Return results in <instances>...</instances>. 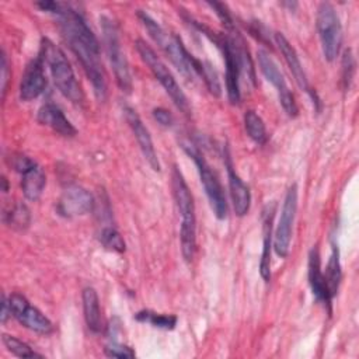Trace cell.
Listing matches in <instances>:
<instances>
[{"label": "cell", "mask_w": 359, "mask_h": 359, "mask_svg": "<svg viewBox=\"0 0 359 359\" xmlns=\"http://www.w3.org/2000/svg\"><path fill=\"white\" fill-rule=\"evenodd\" d=\"M324 276H325V280H327L330 294H331V297H334L338 293L341 278H342L341 264H339V251H338V247L335 244H332V252H331L328 264L325 266Z\"/></svg>", "instance_id": "7402d4cb"}, {"label": "cell", "mask_w": 359, "mask_h": 359, "mask_svg": "<svg viewBox=\"0 0 359 359\" xmlns=\"http://www.w3.org/2000/svg\"><path fill=\"white\" fill-rule=\"evenodd\" d=\"M13 314H11V309H10V303H8V300L3 296V307H1V323L3 324H6L7 323V320H8V317H11Z\"/></svg>", "instance_id": "d6a6232c"}, {"label": "cell", "mask_w": 359, "mask_h": 359, "mask_svg": "<svg viewBox=\"0 0 359 359\" xmlns=\"http://www.w3.org/2000/svg\"><path fill=\"white\" fill-rule=\"evenodd\" d=\"M316 25L325 60L337 59L342 45V25L332 4L324 1L318 4Z\"/></svg>", "instance_id": "ba28073f"}, {"label": "cell", "mask_w": 359, "mask_h": 359, "mask_svg": "<svg viewBox=\"0 0 359 359\" xmlns=\"http://www.w3.org/2000/svg\"><path fill=\"white\" fill-rule=\"evenodd\" d=\"M36 6L42 11L55 14L65 41L70 50L81 63L88 80L91 81L95 97L100 101L107 98V79L100 57V42L87 25L84 17L72 6L60 1H39Z\"/></svg>", "instance_id": "6da1fadb"}, {"label": "cell", "mask_w": 359, "mask_h": 359, "mask_svg": "<svg viewBox=\"0 0 359 359\" xmlns=\"http://www.w3.org/2000/svg\"><path fill=\"white\" fill-rule=\"evenodd\" d=\"M182 149L185 153L195 161L199 172L201 182L203 185L205 194L208 196L209 205L217 219H226L227 217V199L223 191V187L216 175V172L212 170V167L208 164L206 158L203 157L202 151L189 140H184Z\"/></svg>", "instance_id": "5b68a950"}, {"label": "cell", "mask_w": 359, "mask_h": 359, "mask_svg": "<svg viewBox=\"0 0 359 359\" xmlns=\"http://www.w3.org/2000/svg\"><path fill=\"white\" fill-rule=\"evenodd\" d=\"M275 42L280 50V53L283 55L285 57V62L287 63L289 69H290V73L293 74L297 86L304 90L313 100V104H318V98L316 95V91L310 87L309 84V80H307V76H306V72L302 66V62L299 59V55L297 52L294 50V48L290 45V42L286 39V36L282 34V32H276L275 34Z\"/></svg>", "instance_id": "5bb4252c"}, {"label": "cell", "mask_w": 359, "mask_h": 359, "mask_svg": "<svg viewBox=\"0 0 359 359\" xmlns=\"http://www.w3.org/2000/svg\"><path fill=\"white\" fill-rule=\"evenodd\" d=\"M95 201L93 195L79 187V185H72L63 191L57 201V213L63 217H77L83 216L94 209Z\"/></svg>", "instance_id": "7c38bea8"}, {"label": "cell", "mask_w": 359, "mask_h": 359, "mask_svg": "<svg viewBox=\"0 0 359 359\" xmlns=\"http://www.w3.org/2000/svg\"><path fill=\"white\" fill-rule=\"evenodd\" d=\"M43 63L49 67L52 79L57 90L73 104L80 105L84 101L83 90L76 80L74 72L65 55V52L56 46L50 39L42 38L41 53Z\"/></svg>", "instance_id": "3957f363"}, {"label": "cell", "mask_w": 359, "mask_h": 359, "mask_svg": "<svg viewBox=\"0 0 359 359\" xmlns=\"http://www.w3.org/2000/svg\"><path fill=\"white\" fill-rule=\"evenodd\" d=\"M100 241L107 250H111L115 252L125 251V241L122 236L118 233V230H115L114 227H104L100 233Z\"/></svg>", "instance_id": "4316f807"}, {"label": "cell", "mask_w": 359, "mask_h": 359, "mask_svg": "<svg viewBox=\"0 0 359 359\" xmlns=\"http://www.w3.org/2000/svg\"><path fill=\"white\" fill-rule=\"evenodd\" d=\"M275 215V203L266 205L262 213L264 222V243H262V254L259 261V273L265 282L271 279V248H272V222Z\"/></svg>", "instance_id": "ffe728a7"}, {"label": "cell", "mask_w": 359, "mask_h": 359, "mask_svg": "<svg viewBox=\"0 0 359 359\" xmlns=\"http://www.w3.org/2000/svg\"><path fill=\"white\" fill-rule=\"evenodd\" d=\"M244 128L247 130V135L257 143V144H264L268 139L266 135V128L262 121V118L254 111L248 109L244 114Z\"/></svg>", "instance_id": "603a6c76"}, {"label": "cell", "mask_w": 359, "mask_h": 359, "mask_svg": "<svg viewBox=\"0 0 359 359\" xmlns=\"http://www.w3.org/2000/svg\"><path fill=\"white\" fill-rule=\"evenodd\" d=\"M100 22L102 29V41H104L105 52L111 63V67L114 70L115 81L121 88V91L129 94L132 91V74L129 70L125 52L122 50L119 28L115 24V21L104 15L100 18Z\"/></svg>", "instance_id": "52a82bcc"}, {"label": "cell", "mask_w": 359, "mask_h": 359, "mask_svg": "<svg viewBox=\"0 0 359 359\" xmlns=\"http://www.w3.org/2000/svg\"><path fill=\"white\" fill-rule=\"evenodd\" d=\"M46 87V77L43 72V60L41 56L32 59L21 77L20 98L22 101H31L39 97Z\"/></svg>", "instance_id": "9a60e30c"}, {"label": "cell", "mask_w": 359, "mask_h": 359, "mask_svg": "<svg viewBox=\"0 0 359 359\" xmlns=\"http://www.w3.org/2000/svg\"><path fill=\"white\" fill-rule=\"evenodd\" d=\"M1 341L4 344V346L7 348L8 352H11L14 356L18 358H35V356H41L39 353H36L28 344H25L24 341L8 335V334H3Z\"/></svg>", "instance_id": "484cf974"}, {"label": "cell", "mask_w": 359, "mask_h": 359, "mask_svg": "<svg viewBox=\"0 0 359 359\" xmlns=\"http://www.w3.org/2000/svg\"><path fill=\"white\" fill-rule=\"evenodd\" d=\"M355 57L351 49H346L344 52L342 56V84L345 90H349L352 80H353V74H355Z\"/></svg>", "instance_id": "f1b7e54d"}, {"label": "cell", "mask_w": 359, "mask_h": 359, "mask_svg": "<svg viewBox=\"0 0 359 359\" xmlns=\"http://www.w3.org/2000/svg\"><path fill=\"white\" fill-rule=\"evenodd\" d=\"M1 79H0V81H1V97L4 98V95H6V87H7V80H8V63H7V57H6V53L3 52L1 53Z\"/></svg>", "instance_id": "1f68e13d"}, {"label": "cell", "mask_w": 359, "mask_h": 359, "mask_svg": "<svg viewBox=\"0 0 359 359\" xmlns=\"http://www.w3.org/2000/svg\"><path fill=\"white\" fill-rule=\"evenodd\" d=\"M105 355L111 356V358H119V359H130L135 358V351H132L129 346L126 345H121V344H111L105 348Z\"/></svg>", "instance_id": "f546056e"}, {"label": "cell", "mask_w": 359, "mask_h": 359, "mask_svg": "<svg viewBox=\"0 0 359 359\" xmlns=\"http://www.w3.org/2000/svg\"><path fill=\"white\" fill-rule=\"evenodd\" d=\"M36 119H38V122L41 125H45V126L50 128L52 130H55L60 136L73 137L77 133V129L65 116L63 111L57 105H55L52 102H46L45 105H42L39 108Z\"/></svg>", "instance_id": "e0dca14e"}, {"label": "cell", "mask_w": 359, "mask_h": 359, "mask_svg": "<svg viewBox=\"0 0 359 359\" xmlns=\"http://www.w3.org/2000/svg\"><path fill=\"white\" fill-rule=\"evenodd\" d=\"M11 314L28 330L39 334H50L53 325L50 320L35 306H32L22 294L13 293L8 297Z\"/></svg>", "instance_id": "8fae6325"}, {"label": "cell", "mask_w": 359, "mask_h": 359, "mask_svg": "<svg viewBox=\"0 0 359 359\" xmlns=\"http://www.w3.org/2000/svg\"><path fill=\"white\" fill-rule=\"evenodd\" d=\"M137 17L142 21L143 27L146 28V31L149 32V35L151 36V39L167 55V57L177 67V70L188 80H194L196 76L194 70L196 57L187 50L181 38H178L177 35L168 34L156 20H153L144 11H139Z\"/></svg>", "instance_id": "277c9868"}, {"label": "cell", "mask_w": 359, "mask_h": 359, "mask_svg": "<svg viewBox=\"0 0 359 359\" xmlns=\"http://www.w3.org/2000/svg\"><path fill=\"white\" fill-rule=\"evenodd\" d=\"M1 181H3V191H4V192H7V180L3 177V180H1Z\"/></svg>", "instance_id": "836d02e7"}, {"label": "cell", "mask_w": 359, "mask_h": 359, "mask_svg": "<svg viewBox=\"0 0 359 359\" xmlns=\"http://www.w3.org/2000/svg\"><path fill=\"white\" fill-rule=\"evenodd\" d=\"M296 210H297V185L292 184L286 191L282 210H280V217L273 234V250L276 255L280 258H285L289 254Z\"/></svg>", "instance_id": "9c48e42d"}, {"label": "cell", "mask_w": 359, "mask_h": 359, "mask_svg": "<svg viewBox=\"0 0 359 359\" xmlns=\"http://www.w3.org/2000/svg\"><path fill=\"white\" fill-rule=\"evenodd\" d=\"M257 59H258V66H259L262 74L275 87L276 93H278L279 102H280L283 111L290 118L297 116L299 108H297L294 95L289 90V87H287V84L285 81V77H283L282 72L279 70L278 65L275 63V60L265 50H258L257 52Z\"/></svg>", "instance_id": "30bf717a"}, {"label": "cell", "mask_w": 359, "mask_h": 359, "mask_svg": "<svg viewBox=\"0 0 359 359\" xmlns=\"http://www.w3.org/2000/svg\"><path fill=\"white\" fill-rule=\"evenodd\" d=\"M309 282H310V287L314 297L318 302L330 306L332 297L330 294L327 280L321 269V259H320V252L317 245L313 247L309 254Z\"/></svg>", "instance_id": "ac0fdd59"}, {"label": "cell", "mask_w": 359, "mask_h": 359, "mask_svg": "<svg viewBox=\"0 0 359 359\" xmlns=\"http://www.w3.org/2000/svg\"><path fill=\"white\" fill-rule=\"evenodd\" d=\"M202 80H203V83L208 87L210 94H213L215 97L220 95L222 87H220V81H219V77H217V72L209 62H205V65H203Z\"/></svg>", "instance_id": "83f0119b"}, {"label": "cell", "mask_w": 359, "mask_h": 359, "mask_svg": "<svg viewBox=\"0 0 359 359\" xmlns=\"http://www.w3.org/2000/svg\"><path fill=\"white\" fill-rule=\"evenodd\" d=\"M135 318L142 323H149L156 328H163V330H172L177 324V317L172 314H158L153 313L149 310H143L136 313Z\"/></svg>", "instance_id": "d4e9b609"}, {"label": "cell", "mask_w": 359, "mask_h": 359, "mask_svg": "<svg viewBox=\"0 0 359 359\" xmlns=\"http://www.w3.org/2000/svg\"><path fill=\"white\" fill-rule=\"evenodd\" d=\"M153 116H154V119L160 123V125H163V126H165V128H168V126H171L172 125V115L170 114V111H167L165 108H154L153 109Z\"/></svg>", "instance_id": "4dcf8cb0"}, {"label": "cell", "mask_w": 359, "mask_h": 359, "mask_svg": "<svg viewBox=\"0 0 359 359\" xmlns=\"http://www.w3.org/2000/svg\"><path fill=\"white\" fill-rule=\"evenodd\" d=\"M224 157H226L229 189H230L233 209L237 216H244V215H247V212L250 210V206H251V192H250V188L244 184V181L234 171L227 149L224 151Z\"/></svg>", "instance_id": "2e32d148"}, {"label": "cell", "mask_w": 359, "mask_h": 359, "mask_svg": "<svg viewBox=\"0 0 359 359\" xmlns=\"http://www.w3.org/2000/svg\"><path fill=\"white\" fill-rule=\"evenodd\" d=\"M123 114H125V119L129 125V128L132 129L136 142L142 150V154L144 157V160L149 163V165L154 170V171H160V161L151 140V136L147 130V128L144 126V123L142 122L140 116L137 115V112L130 108V107H125L123 108Z\"/></svg>", "instance_id": "4fadbf2b"}, {"label": "cell", "mask_w": 359, "mask_h": 359, "mask_svg": "<svg viewBox=\"0 0 359 359\" xmlns=\"http://www.w3.org/2000/svg\"><path fill=\"white\" fill-rule=\"evenodd\" d=\"M4 222L14 230H25L31 223L29 209L24 203H17L7 213H4Z\"/></svg>", "instance_id": "cb8c5ba5"}, {"label": "cell", "mask_w": 359, "mask_h": 359, "mask_svg": "<svg viewBox=\"0 0 359 359\" xmlns=\"http://www.w3.org/2000/svg\"><path fill=\"white\" fill-rule=\"evenodd\" d=\"M135 45H136V49H137L142 60L149 66L150 72L158 80V83L163 86V88L170 95V98L172 100L175 107L184 115H187V116L191 115V105L188 102V98L184 94V91L181 90V87L178 86L174 76L171 74L170 69L165 66V63L157 56V53L153 50V48L146 41L139 38V39H136Z\"/></svg>", "instance_id": "8992f818"}, {"label": "cell", "mask_w": 359, "mask_h": 359, "mask_svg": "<svg viewBox=\"0 0 359 359\" xmlns=\"http://www.w3.org/2000/svg\"><path fill=\"white\" fill-rule=\"evenodd\" d=\"M21 174V189L24 196L28 201H38L45 189L46 185V175L42 170L41 165H38L35 161L28 165L24 171L20 172Z\"/></svg>", "instance_id": "d6986e66"}, {"label": "cell", "mask_w": 359, "mask_h": 359, "mask_svg": "<svg viewBox=\"0 0 359 359\" xmlns=\"http://www.w3.org/2000/svg\"><path fill=\"white\" fill-rule=\"evenodd\" d=\"M172 192L177 209L181 215V229L180 241L181 252L187 262L192 261L196 250V216L194 196L184 180L180 168L172 170Z\"/></svg>", "instance_id": "7a4b0ae2"}, {"label": "cell", "mask_w": 359, "mask_h": 359, "mask_svg": "<svg viewBox=\"0 0 359 359\" xmlns=\"http://www.w3.org/2000/svg\"><path fill=\"white\" fill-rule=\"evenodd\" d=\"M83 299V311L86 324L90 331L100 332L102 330V317L100 309V299L97 290L94 287H84L81 293Z\"/></svg>", "instance_id": "44dd1931"}]
</instances>
